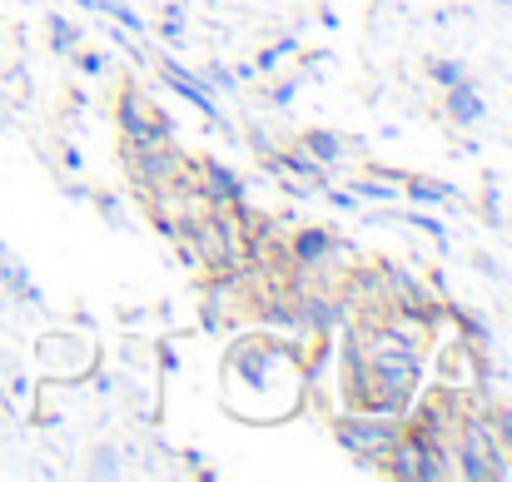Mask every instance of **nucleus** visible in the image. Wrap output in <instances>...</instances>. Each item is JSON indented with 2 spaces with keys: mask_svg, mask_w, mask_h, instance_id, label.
I'll use <instances>...</instances> for the list:
<instances>
[{
  "mask_svg": "<svg viewBox=\"0 0 512 482\" xmlns=\"http://www.w3.org/2000/svg\"><path fill=\"white\" fill-rule=\"evenodd\" d=\"M299 150H304L309 160H319L324 169H334V164H343V155H348V140L334 135V130H304V135H299Z\"/></svg>",
  "mask_w": 512,
  "mask_h": 482,
  "instance_id": "obj_9",
  "label": "nucleus"
},
{
  "mask_svg": "<svg viewBox=\"0 0 512 482\" xmlns=\"http://www.w3.org/2000/svg\"><path fill=\"white\" fill-rule=\"evenodd\" d=\"M259 160H264V169H269L284 189H294V194H324L329 169H324L319 160H309L299 145H294V150H274V145H264Z\"/></svg>",
  "mask_w": 512,
  "mask_h": 482,
  "instance_id": "obj_4",
  "label": "nucleus"
},
{
  "mask_svg": "<svg viewBox=\"0 0 512 482\" xmlns=\"http://www.w3.org/2000/svg\"><path fill=\"white\" fill-rule=\"evenodd\" d=\"M95 10H100V15H110V20H120L130 35H150V20H140L125 0H95Z\"/></svg>",
  "mask_w": 512,
  "mask_h": 482,
  "instance_id": "obj_14",
  "label": "nucleus"
},
{
  "mask_svg": "<svg viewBox=\"0 0 512 482\" xmlns=\"http://www.w3.org/2000/svg\"><path fill=\"white\" fill-rule=\"evenodd\" d=\"M428 80H433L438 90H448V85L468 80V65H463V60H433V65H428Z\"/></svg>",
  "mask_w": 512,
  "mask_h": 482,
  "instance_id": "obj_15",
  "label": "nucleus"
},
{
  "mask_svg": "<svg viewBox=\"0 0 512 482\" xmlns=\"http://www.w3.org/2000/svg\"><path fill=\"white\" fill-rule=\"evenodd\" d=\"M498 5H512V0H498Z\"/></svg>",
  "mask_w": 512,
  "mask_h": 482,
  "instance_id": "obj_25",
  "label": "nucleus"
},
{
  "mask_svg": "<svg viewBox=\"0 0 512 482\" xmlns=\"http://www.w3.org/2000/svg\"><path fill=\"white\" fill-rule=\"evenodd\" d=\"M398 179H403V194H408L413 204H453V199H458V189H453V184L418 179V174H398Z\"/></svg>",
  "mask_w": 512,
  "mask_h": 482,
  "instance_id": "obj_11",
  "label": "nucleus"
},
{
  "mask_svg": "<svg viewBox=\"0 0 512 482\" xmlns=\"http://www.w3.org/2000/svg\"><path fill=\"white\" fill-rule=\"evenodd\" d=\"M378 473H388V478H398V482H438V478H453V463H448V453L438 443H428V438H418V433L403 428Z\"/></svg>",
  "mask_w": 512,
  "mask_h": 482,
  "instance_id": "obj_3",
  "label": "nucleus"
},
{
  "mask_svg": "<svg viewBox=\"0 0 512 482\" xmlns=\"http://www.w3.org/2000/svg\"><path fill=\"white\" fill-rule=\"evenodd\" d=\"M75 65H80L85 75H105V65H110V60H105L100 50H75Z\"/></svg>",
  "mask_w": 512,
  "mask_h": 482,
  "instance_id": "obj_21",
  "label": "nucleus"
},
{
  "mask_svg": "<svg viewBox=\"0 0 512 482\" xmlns=\"http://www.w3.org/2000/svg\"><path fill=\"white\" fill-rule=\"evenodd\" d=\"M204 85H209V90H239L244 80H239V70H229V65H209V70H204Z\"/></svg>",
  "mask_w": 512,
  "mask_h": 482,
  "instance_id": "obj_17",
  "label": "nucleus"
},
{
  "mask_svg": "<svg viewBox=\"0 0 512 482\" xmlns=\"http://www.w3.org/2000/svg\"><path fill=\"white\" fill-rule=\"evenodd\" d=\"M189 179H194V189H199V199H204V204H224V209L244 204V179H239L229 164L189 160Z\"/></svg>",
  "mask_w": 512,
  "mask_h": 482,
  "instance_id": "obj_5",
  "label": "nucleus"
},
{
  "mask_svg": "<svg viewBox=\"0 0 512 482\" xmlns=\"http://www.w3.org/2000/svg\"><path fill=\"white\" fill-rule=\"evenodd\" d=\"M155 65H160V75H165V85H170L174 95H184V100H189L199 115H209L214 125H224V115H219V105H214V90H209L199 75H189V70H184L174 55H155Z\"/></svg>",
  "mask_w": 512,
  "mask_h": 482,
  "instance_id": "obj_6",
  "label": "nucleus"
},
{
  "mask_svg": "<svg viewBox=\"0 0 512 482\" xmlns=\"http://www.w3.org/2000/svg\"><path fill=\"white\" fill-rule=\"evenodd\" d=\"M339 254V239L329 234V229H319V224H304L294 239H289V259H294V269H324L329 259Z\"/></svg>",
  "mask_w": 512,
  "mask_h": 482,
  "instance_id": "obj_7",
  "label": "nucleus"
},
{
  "mask_svg": "<svg viewBox=\"0 0 512 482\" xmlns=\"http://www.w3.org/2000/svg\"><path fill=\"white\" fill-rule=\"evenodd\" d=\"M160 35H165V40H170V45H184V15H179V10H165V20H160Z\"/></svg>",
  "mask_w": 512,
  "mask_h": 482,
  "instance_id": "obj_20",
  "label": "nucleus"
},
{
  "mask_svg": "<svg viewBox=\"0 0 512 482\" xmlns=\"http://www.w3.org/2000/svg\"><path fill=\"white\" fill-rule=\"evenodd\" d=\"M443 100H448V115H453L458 125H478V120L488 115V100H483V90H478L473 80L448 85V90H443Z\"/></svg>",
  "mask_w": 512,
  "mask_h": 482,
  "instance_id": "obj_8",
  "label": "nucleus"
},
{
  "mask_svg": "<svg viewBox=\"0 0 512 482\" xmlns=\"http://www.w3.org/2000/svg\"><path fill=\"white\" fill-rule=\"evenodd\" d=\"M294 50H299V35H284L279 45H269V50H259V55H254L249 75H274V70H279V65H284Z\"/></svg>",
  "mask_w": 512,
  "mask_h": 482,
  "instance_id": "obj_12",
  "label": "nucleus"
},
{
  "mask_svg": "<svg viewBox=\"0 0 512 482\" xmlns=\"http://www.w3.org/2000/svg\"><path fill=\"white\" fill-rule=\"evenodd\" d=\"M115 458H120L115 448H100V453H95V463H90V473H95V478H120L125 468H120Z\"/></svg>",
  "mask_w": 512,
  "mask_h": 482,
  "instance_id": "obj_19",
  "label": "nucleus"
},
{
  "mask_svg": "<svg viewBox=\"0 0 512 482\" xmlns=\"http://www.w3.org/2000/svg\"><path fill=\"white\" fill-rule=\"evenodd\" d=\"M403 418L398 413H378V408H343L334 418V438L348 458H358L363 468H383L388 448L398 443Z\"/></svg>",
  "mask_w": 512,
  "mask_h": 482,
  "instance_id": "obj_2",
  "label": "nucleus"
},
{
  "mask_svg": "<svg viewBox=\"0 0 512 482\" xmlns=\"http://www.w3.org/2000/svg\"><path fill=\"white\" fill-rule=\"evenodd\" d=\"M224 403L244 423H284L309 403V358L289 333H239L224 353Z\"/></svg>",
  "mask_w": 512,
  "mask_h": 482,
  "instance_id": "obj_1",
  "label": "nucleus"
},
{
  "mask_svg": "<svg viewBox=\"0 0 512 482\" xmlns=\"http://www.w3.org/2000/svg\"><path fill=\"white\" fill-rule=\"evenodd\" d=\"M0 125H5V95H0Z\"/></svg>",
  "mask_w": 512,
  "mask_h": 482,
  "instance_id": "obj_24",
  "label": "nucleus"
},
{
  "mask_svg": "<svg viewBox=\"0 0 512 482\" xmlns=\"http://www.w3.org/2000/svg\"><path fill=\"white\" fill-rule=\"evenodd\" d=\"M50 50L55 55H75L80 50V25L70 15H50Z\"/></svg>",
  "mask_w": 512,
  "mask_h": 482,
  "instance_id": "obj_13",
  "label": "nucleus"
},
{
  "mask_svg": "<svg viewBox=\"0 0 512 482\" xmlns=\"http://www.w3.org/2000/svg\"><path fill=\"white\" fill-rule=\"evenodd\" d=\"M60 160H65V169H80V150H75V145H65V150H60Z\"/></svg>",
  "mask_w": 512,
  "mask_h": 482,
  "instance_id": "obj_22",
  "label": "nucleus"
},
{
  "mask_svg": "<svg viewBox=\"0 0 512 482\" xmlns=\"http://www.w3.org/2000/svg\"><path fill=\"white\" fill-rule=\"evenodd\" d=\"M75 5H85V10H95V0H75Z\"/></svg>",
  "mask_w": 512,
  "mask_h": 482,
  "instance_id": "obj_23",
  "label": "nucleus"
},
{
  "mask_svg": "<svg viewBox=\"0 0 512 482\" xmlns=\"http://www.w3.org/2000/svg\"><path fill=\"white\" fill-rule=\"evenodd\" d=\"M0 284H5L10 294H20L25 304H45V294L35 289V279H30V274H25V269L15 264V254H10L5 244H0Z\"/></svg>",
  "mask_w": 512,
  "mask_h": 482,
  "instance_id": "obj_10",
  "label": "nucleus"
},
{
  "mask_svg": "<svg viewBox=\"0 0 512 482\" xmlns=\"http://www.w3.org/2000/svg\"><path fill=\"white\" fill-rule=\"evenodd\" d=\"M299 90H304V80H299V75H289V80H279V85H274V90L264 95V105H274V110H284V105H289V100H294Z\"/></svg>",
  "mask_w": 512,
  "mask_h": 482,
  "instance_id": "obj_18",
  "label": "nucleus"
},
{
  "mask_svg": "<svg viewBox=\"0 0 512 482\" xmlns=\"http://www.w3.org/2000/svg\"><path fill=\"white\" fill-rule=\"evenodd\" d=\"M348 189H353L358 199H373V204H393V199H398V184H378V174H373V179H353Z\"/></svg>",
  "mask_w": 512,
  "mask_h": 482,
  "instance_id": "obj_16",
  "label": "nucleus"
}]
</instances>
